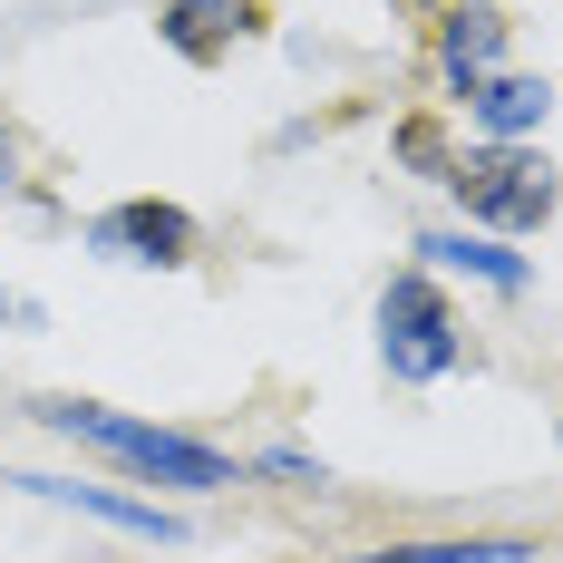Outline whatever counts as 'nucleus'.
<instances>
[{
	"label": "nucleus",
	"mask_w": 563,
	"mask_h": 563,
	"mask_svg": "<svg viewBox=\"0 0 563 563\" xmlns=\"http://www.w3.org/2000/svg\"><path fill=\"white\" fill-rule=\"evenodd\" d=\"M40 418H49L58 438H78V448L126 456V466L156 476V486H233V466L214 448H195V438H175V428H146V418H117L98 398H40Z\"/></svg>",
	"instance_id": "nucleus-1"
},
{
	"label": "nucleus",
	"mask_w": 563,
	"mask_h": 563,
	"mask_svg": "<svg viewBox=\"0 0 563 563\" xmlns=\"http://www.w3.org/2000/svg\"><path fill=\"white\" fill-rule=\"evenodd\" d=\"M448 185H456V205L486 214L496 233H534L544 214H554V166L525 156V146H476V156L448 166Z\"/></svg>",
	"instance_id": "nucleus-2"
},
{
	"label": "nucleus",
	"mask_w": 563,
	"mask_h": 563,
	"mask_svg": "<svg viewBox=\"0 0 563 563\" xmlns=\"http://www.w3.org/2000/svg\"><path fill=\"white\" fill-rule=\"evenodd\" d=\"M379 360L398 379H448L456 369V321H448V301H438L428 273L389 282V301H379Z\"/></svg>",
	"instance_id": "nucleus-3"
},
{
	"label": "nucleus",
	"mask_w": 563,
	"mask_h": 563,
	"mask_svg": "<svg viewBox=\"0 0 563 563\" xmlns=\"http://www.w3.org/2000/svg\"><path fill=\"white\" fill-rule=\"evenodd\" d=\"M496 58H506V20H496V0H476V10H438V78H448L456 98H476V88L496 78Z\"/></svg>",
	"instance_id": "nucleus-4"
},
{
	"label": "nucleus",
	"mask_w": 563,
	"mask_h": 563,
	"mask_svg": "<svg viewBox=\"0 0 563 563\" xmlns=\"http://www.w3.org/2000/svg\"><path fill=\"white\" fill-rule=\"evenodd\" d=\"M253 20H263L253 0H166V10H156V30H166V49H185L195 68H214V58H224L233 40L253 30Z\"/></svg>",
	"instance_id": "nucleus-5"
},
{
	"label": "nucleus",
	"mask_w": 563,
	"mask_h": 563,
	"mask_svg": "<svg viewBox=\"0 0 563 563\" xmlns=\"http://www.w3.org/2000/svg\"><path fill=\"white\" fill-rule=\"evenodd\" d=\"M98 243L126 253V263H185L195 253V224L175 205H117V214H98Z\"/></svg>",
	"instance_id": "nucleus-6"
},
{
	"label": "nucleus",
	"mask_w": 563,
	"mask_h": 563,
	"mask_svg": "<svg viewBox=\"0 0 563 563\" xmlns=\"http://www.w3.org/2000/svg\"><path fill=\"white\" fill-rule=\"evenodd\" d=\"M30 496H58V506L98 515V525H126V534H146V544H185V525L166 506H136V496H117V486H68V476H20Z\"/></svg>",
	"instance_id": "nucleus-7"
},
{
	"label": "nucleus",
	"mask_w": 563,
	"mask_h": 563,
	"mask_svg": "<svg viewBox=\"0 0 563 563\" xmlns=\"http://www.w3.org/2000/svg\"><path fill=\"white\" fill-rule=\"evenodd\" d=\"M466 108H476V126H486L496 146H515L525 126H544V108H554V98H544V78H486Z\"/></svg>",
	"instance_id": "nucleus-8"
},
{
	"label": "nucleus",
	"mask_w": 563,
	"mask_h": 563,
	"mask_svg": "<svg viewBox=\"0 0 563 563\" xmlns=\"http://www.w3.org/2000/svg\"><path fill=\"white\" fill-rule=\"evenodd\" d=\"M350 563H534V544H515V534H456V544H389V554H350Z\"/></svg>",
	"instance_id": "nucleus-9"
},
{
	"label": "nucleus",
	"mask_w": 563,
	"mask_h": 563,
	"mask_svg": "<svg viewBox=\"0 0 563 563\" xmlns=\"http://www.w3.org/2000/svg\"><path fill=\"white\" fill-rule=\"evenodd\" d=\"M418 253H428V263H456V273H486L496 291H525V263H515L506 243H466V233H428Z\"/></svg>",
	"instance_id": "nucleus-10"
},
{
	"label": "nucleus",
	"mask_w": 563,
	"mask_h": 563,
	"mask_svg": "<svg viewBox=\"0 0 563 563\" xmlns=\"http://www.w3.org/2000/svg\"><path fill=\"white\" fill-rule=\"evenodd\" d=\"M10 185H20V146L0 136V195H10Z\"/></svg>",
	"instance_id": "nucleus-11"
},
{
	"label": "nucleus",
	"mask_w": 563,
	"mask_h": 563,
	"mask_svg": "<svg viewBox=\"0 0 563 563\" xmlns=\"http://www.w3.org/2000/svg\"><path fill=\"white\" fill-rule=\"evenodd\" d=\"M408 10H476V0H408Z\"/></svg>",
	"instance_id": "nucleus-12"
}]
</instances>
